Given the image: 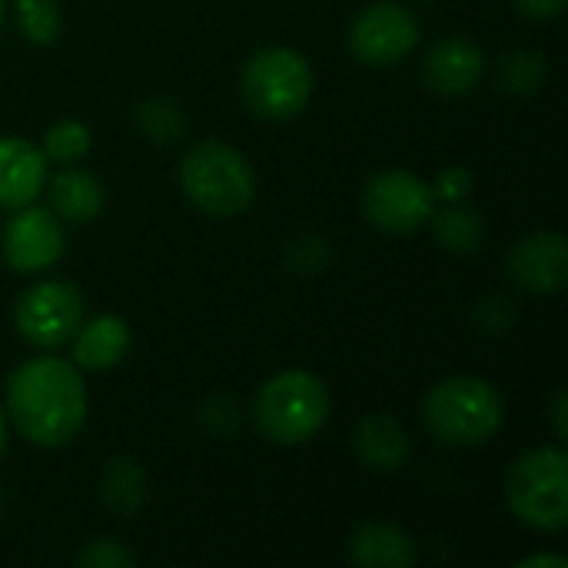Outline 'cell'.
<instances>
[{
	"label": "cell",
	"mask_w": 568,
	"mask_h": 568,
	"mask_svg": "<svg viewBox=\"0 0 568 568\" xmlns=\"http://www.w3.org/2000/svg\"><path fill=\"white\" fill-rule=\"evenodd\" d=\"M90 126L80 123V120H60L53 123L47 133H43V143H40V153L43 160H53V163H77L80 156L90 153Z\"/></svg>",
	"instance_id": "cell-21"
},
{
	"label": "cell",
	"mask_w": 568,
	"mask_h": 568,
	"mask_svg": "<svg viewBox=\"0 0 568 568\" xmlns=\"http://www.w3.org/2000/svg\"><path fill=\"white\" fill-rule=\"evenodd\" d=\"M3 17H7V0H0V27H3Z\"/></svg>",
	"instance_id": "cell-31"
},
{
	"label": "cell",
	"mask_w": 568,
	"mask_h": 568,
	"mask_svg": "<svg viewBox=\"0 0 568 568\" xmlns=\"http://www.w3.org/2000/svg\"><path fill=\"white\" fill-rule=\"evenodd\" d=\"M3 449H7V413L0 409V456H3Z\"/></svg>",
	"instance_id": "cell-30"
},
{
	"label": "cell",
	"mask_w": 568,
	"mask_h": 568,
	"mask_svg": "<svg viewBox=\"0 0 568 568\" xmlns=\"http://www.w3.org/2000/svg\"><path fill=\"white\" fill-rule=\"evenodd\" d=\"M419 43V20L396 0H379L359 10L349 23V53L366 67H393Z\"/></svg>",
	"instance_id": "cell-9"
},
{
	"label": "cell",
	"mask_w": 568,
	"mask_h": 568,
	"mask_svg": "<svg viewBox=\"0 0 568 568\" xmlns=\"http://www.w3.org/2000/svg\"><path fill=\"white\" fill-rule=\"evenodd\" d=\"M506 503L513 516L536 532L568 526V456L562 446L523 453L506 473Z\"/></svg>",
	"instance_id": "cell-5"
},
{
	"label": "cell",
	"mask_w": 568,
	"mask_h": 568,
	"mask_svg": "<svg viewBox=\"0 0 568 568\" xmlns=\"http://www.w3.org/2000/svg\"><path fill=\"white\" fill-rule=\"evenodd\" d=\"M546 73H549V60L536 50L506 53L499 63V83L513 97H532L536 90H542Z\"/></svg>",
	"instance_id": "cell-20"
},
{
	"label": "cell",
	"mask_w": 568,
	"mask_h": 568,
	"mask_svg": "<svg viewBox=\"0 0 568 568\" xmlns=\"http://www.w3.org/2000/svg\"><path fill=\"white\" fill-rule=\"evenodd\" d=\"M436 210V196L429 183L409 170H383L376 173L366 190H363V213L366 220L393 236L416 233L419 226L429 223Z\"/></svg>",
	"instance_id": "cell-8"
},
{
	"label": "cell",
	"mask_w": 568,
	"mask_h": 568,
	"mask_svg": "<svg viewBox=\"0 0 568 568\" xmlns=\"http://www.w3.org/2000/svg\"><path fill=\"white\" fill-rule=\"evenodd\" d=\"M50 210L67 223H90L103 210V186L87 170H60L50 180Z\"/></svg>",
	"instance_id": "cell-17"
},
{
	"label": "cell",
	"mask_w": 568,
	"mask_h": 568,
	"mask_svg": "<svg viewBox=\"0 0 568 568\" xmlns=\"http://www.w3.org/2000/svg\"><path fill=\"white\" fill-rule=\"evenodd\" d=\"M67 250L63 220L47 206H20L3 226V260L17 273H43Z\"/></svg>",
	"instance_id": "cell-10"
},
{
	"label": "cell",
	"mask_w": 568,
	"mask_h": 568,
	"mask_svg": "<svg viewBox=\"0 0 568 568\" xmlns=\"http://www.w3.org/2000/svg\"><path fill=\"white\" fill-rule=\"evenodd\" d=\"M509 276L532 296H552L568 283V243L562 233L539 230L523 236L509 253Z\"/></svg>",
	"instance_id": "cell-11"
},
{
	"label": "cell",
	"mask_w": 568,
	"mask_h": 568,
	"mask_svg": "<svg viewBox=\"0 0 568 568\" xmlns=\"http://www.w3.org/2000/svg\"><path fill=\"white\" fill-rule=\"evenodd\" d=\"M136 123L140 130L156 140V143H170V140H180L183 130H186V116L176 103L170 100H146L140 110H136Z\"/></svg>",
	"instance_id": "cell-23"
},
{
	"label": "cell",
	"mask_w": 568,
	"mask_h": 568,
	"mask_svg": "<svg viewBox=\"0 0 568 568\" xmlns=\"http://www.w3.org/2000/svg\"><path fill=\"white\" fill-rule=\"evenodd\" d=\"M70 343H73V363L80 369L103 373V369H113L126 356L130 326L116 313H100V316L80 323L77 333L70 336Z\"/></svg>",
	"instance_id": "cell-16"
},
{
	"label": "cell",
	"mask_w": 568,
	"mask_h": 568,
	"mask_svg": "<svg viewBox=\"0 0 568 568\" xmlns=\"http://www.w3.org/2000/svg\"><path fill=\"white\" fill-rule=\"evenodd\" d=\"M100 496L113 513L133 516L146 499V473H143V466L133 456L106 459V466L100 473Z\"/></svg>",
	"instance_id": "cell-18"
},
{
	"label": "cell",
	"mask_w": 568,
	"mask_h": 568,
	"mask_svg": "<svg viewBox=\"0 0 568 568\" xmlns=\"http://www.w3.org/2000/svg\"><path fill=\"white\" fill-rule=\"evenodd\" d=\"M513 3H516V10H519L523 17L539 20V23L556 20V17L566 10V0H513Z\"/></svg>",
	"instance_id": "cell-27"
},
{
	"label": "cell",
	"mask_w": 568,
	"mask_h": 568,
	"mask_svg": "<svg viewBox=\"0 0 568 568\" xmlns=\"http://www.w3.org/2000/svg\"><path fill=\"white\" fill-rule=\"evenodd\" d=\"M353 443H356V456L373 473H396V469L406 466V459L413 453L406 426L396 416H389V413L363 416L356 433H353Z\"/></svg>",
	"instance_id": "cell-14"
},
{
	"label": "cell",
	"mask_w": 568,
	"mask_h": 568,
	"mask_svg": "<svg viewBox=\"0 0 568 568\" xmlns=\"http://www.w3.org/2000/svg\"><path fill=\"white\" fill-rule=\"evenodd\" d=\"M83 323V296L63 280H40L13 306L17 333L37 349H60Z\"/></svg>",
	"instance_id": "cell-7"
},
{
	"label": "cell",
	"mask_w": 568,
	"mask_h": 568,
	"mask_svg": "<svg viewBox=\"0 0 568 568\" xmlns=\"http://www.w3.org/2000/svg\"><path fill=\"white\" fill-rule=\"evenodd\" d=\"M423 419L446 446H483L499 433L506 399L483 376H449L426 393Z\"/></svg>",
	"instance_id": "cell-2"
},
{
	"label": "cell",
	"mask_w": 568,
	"mask_h": 568,
	"mask_svg": "<svg viewBox=\"0 0 568 568\" xmlns=\"http://www.w3.org/2000/svg\"><path fill=\"white\" fill-rule=\"evenodd\" d=\"M180 186L196 210L210 216H236L250 210L256 176L236 146L223 140H203L180 160Z\"/></svg>",
	"instance_id": "cell-4"
},
{
	"label": "cell",
	"mask_w": 568,
	"mask_h": 568,
	"mask_svg": "<svg viewBox=\"0 0 568 568\" xmlns=\"http://www.w3.org/2000/svg\"><path fill=\"white\" fill-rule=\"evenodd\" d=\"M329 419V389L320 376L286 369L266 379L253 399V423L276 446L310 443Z\"/></svg>",
	"instance_id": "cell-3"
},
{
	"label": "cell",
	"mask_w": 568,
	"mask_h": 568,
	"mask_svg": "<svg viewBox=\"0 0 568 568\" xmlns=\"http://www.w3.org/2000/svg\"><path fill=\"white\" fill-rule=\"evenodd\" d=\"M436 240L449 250V253H476L486 240V223L483 213L463 203H446L443 210H433L429 216Z\"/></svg>",
	"instance_id": "cell-19"
},
{
	"label": "cell",
	"mask_w": 568,
	"mask_h": 568,
	"mask_svg": "<svg viewBox=\"0 0 568 568\" xmlns=\"http://www.w3.org/2000/svg\"><path fill=\"white\" fill-rule=\"evenodd\" d=\"M429 190L443 203H463L473 193V173L466 166H446V170H439V176Z\"/></svg>",
	"instance_id": "cell-26"
},
{
	"label": "cell",
	"mask_w": 568,
	"mask_h": 568,
	"mask_svg": "<svg viewBox=\"0 0 568 568\" xmlns=\"http://www.w3.org/2000/svg\"><path fill=\"white\" fill-rule=\"evenodd\" d=\"M47 183L43 153L23 136H0V210H20Z\"/></svg>",
	"instance_id": "cell-13"
},
{
	"label": "cell",
	"mask_w": 568,
	"mask_h": 568,
	"mask_svg": "<svg viewBox=\"0 0 568 568\" xmlns=\"http://www.w3.org/2000/svg\"><path fill=\"white\" fill-rule=\"evenodd\" d=\"M240 90L253 116L286 123L306 110L313 97V70L306 57L290 47H263L246 60Z\"/></svg>",
	"instance_id": "cell-6"
},
{
	"label": "cell",
	"mask_w": 568,
	"mask_h": 568,
	"mask_svg": "<svg viewBox=\"0 0 568 568\" xmlns=\"http://www.w3.org/2000/svg\"><path fill=\"white\" fill-rule=\"evenodd\" d=\"M486 73V57L469 37H446L426 57V83L439 97H466L479 87Z\"/></svg>",
	"instance_id": "cell-12"
},
{
	"label": "cell",
	"mask_w": 568,
	"mask_h": 568,
	"mask_svg": "<svg viewBox=\"0 0 568 568\" xmlns=\"http://www.w3.org/2000/svg\"><path fill=\"white\" fill-rule=\"evenodd\" d=\"M13 13H17L20 33L30 43L47 47L57 40V33H60V3L57 0H13Z\"/></svg>",
	"instance_id": "cell-22"
},
{
	"label": "cell",
	"mask_w": 568,
	"mask_h": 568,
	"mask_svg": "<svg viewBox=\"0 0 568 568\" xmlns=\"http://www.w3.org/2000/svg\"><path fill=\"white\" fill-rule=\"evenodd\" d=\"M519 568H568V562L562 556H529L519 562Z\"/></svg>",
	"instance_id": "cell-29"
},
{
	"label": "cell",
	"mask_w": 568,
	"mask_h": 568,
	"mask_svg": "<svg viewBox=\"0 0 568 568\" xmlns=\"http://www.w3.org/2000/svg\"><path fill=\"white\" fill-rule=\"evenodd\" d=\"M77 566L80 568H133L136 559L130 549H123L116 539H93L77 552Z\"/></svg>",
	"instance_id": "cell-24"
},
{
	"label": "cell",
	"mask_w": 568,
	"mask_h": 568,
	"mask_svg": "<svg viewBox=\"0 0 568 568\" xmlns=\"http://www.w3.org/2000/svg\"><path fill=\"white\" fill-rule=\"evenodd\" d=\"M549 413H552V429H556V439H559V443H566V439H568L566 389H556V396H552V406H549Z\"/></svg>",
	"instance_id": "cell-28"
},
{
	"label": "cell",
	"mask_w": 568,
	"mask_h": 568,
	"mask_svg": "<svg viewBox=\"0 0 568 568\" xmlns=\"http://www.w3.org/2000/svg\"><path fill=\"white\" fill-rule=\"evenodd\" d=\"M7 416L17 433L40 446H67L87 423V386L73 363L60 356H37L7 376Z\"/></svg>",
	"instance_id": "cell-1"
},
{
	"label": "cell",
	"mask_w": 568,
	"mask_h": 568,
	"mask_svg": "<svg viewBox=\"0 0 568 568\" xmlns=\"http://www.w3.org/2000/svg\"><path fill=\"white\" fill-rule=\"evenodd\" d=\"M513 323H516V306H513L509 296H486V300H479V306H476V326H479V333L499 336Z\"/></svg>",
	"instance_id": "cell-25"
},
{
	"label": "cell",
	"mask_w": 568,
	"mask_h": 568,
	"mask_svg": "<svg viewBox=\"0 0 568 568\" xmlns=\"http://www.w3.org/2000/svg\"><path fill=\"white\" fill-rule=\"evenodd\" d=\"M346 549L349 562L363 568H409L419 559L416 539L393 523H366L353 529Z\"/></svg>",
	"instance_id": "cell-15"
}]
</instances>
